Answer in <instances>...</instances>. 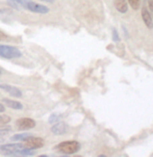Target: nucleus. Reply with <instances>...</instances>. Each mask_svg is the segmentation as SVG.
Listing matches in <instances>:
<instances>
[{"label": "nucleus", "instance_id": "25", "mask_svg": "<svg viewBox=\"0 0 153 157\" xmlns=\"http://www.w3.org/2000/svg\"><path fill=\"white\" fill-rule=\"evenodd\" d=\"M0 87H1V83H0Z\"/></svg>", "mask_w": 153, "mask_h": 157}, {"label": "nucleus", "instance_id": "22", "mask_svg": "<svg viewBox=\"0 0 153 157\" xmlns=\"http://www.w3.org/2000/svg\"><path fill=\"white\" fill-rule=\"evenodd\" d=\"M5 111V107L4 105H2L1 103H0V113H4Z\"/></svg>", "mask_w": 153, "mask_h": 157}, {"label": "nucleus", "instance_id": "21", "mask_svg": "<svg viewBox=\"0 0 153 157\" xmlns=\"http://www.w3.org/2000/svg\"><path fill=\"white\" fill-rule=\"evenodd\" d=\"M112 40H114L115 42H119L120 41L119 34H118V31L116 30V29H114V30H112Z\"/></svg>", "mask_w": 153, "mask_h": 157}, {"label": "nucleus", "instance_id": "14", "mask_svg": "<svg viewBox=\"0 0 153 157\" xmlns=\"http://www.w3.org/2000/svg\"><path fill=\"white\" fill-rule=\"evenodd\" d=\"M6 2H7V4L12 7V9L17 10H23L22 5L20 4V2H19L18 0H7Z\"/></svg>", "mask_w": 153, "mask_h": 157}, {"label": "nucleus", "instance_id": "15", "mask_svg": "<svg viewBox=\"0 0 153 157\" xmlns=\"http://www.w3.org/2000/svg\"><path fill=\"white\" fill-rule=\"evenodd\" d=\"M10 132V129L9 128H4V129H0V143H4L7 140Z\"/></svg>", "mask_w": 153, "mask_h": 157}, {"label": "nucleus", "instance_id": "23", "mask_svg": "<svg viewBox=\"0 0 153 157\" xmlns=\"http://www.w3.org/2000/svg\"><path fill=\"white\" fill-rule=\"evenodd\" d=\"M41 1L47 2V3H53V2H54V0H41Z\"/></svg>", "mask_w": 153, "mask_h": 157}, {"label": "nucleus", "instance_id": "13", "mask_svg": "<svg viewBox=\"0 0 153 157\" xmlns=\"http://www.w3.org/2000/svg\"><path fill=\"white\" fill-rule=\"evenodd\" d=\"M30 133H17L10 137V140H13V142H20V140H24L26 137L30 136Z\"/></svg>", "mask_w": 153, "mask_h": 157}, {"label": "nucleus", "instance_id": "3", "mask_svg": "<svg viewBox=\"0 0 153 157\" xmlns=\"http://www.w3.org/2000/svg\"><path fill=\"white\" fill-rule=\"evenodd\" d=\"M57 150L61 153L66 154V155H71V154L77 153L80 150V144L76 140H70V142H63L60 145L56 146Z\"/></svg>", "mask_w": 153, "mask_h": 157}, {"label": "nucleus", "instance_id": "10", "mask_svg": "<svg viewBox=\"0 0 153 157\" xmlns=\"http://www.w3.org/2000/svg\"><path fill=\"white\" fill-rule=\"evenodd\" d=\"M142 18H143L145 25H146L149 29H152L153 28L152 17H151V15H150L149 10H147V7H145V6L142 9Z\"/></svg>", "mask_w": 153, "mask_h": 157}, {"label": "nucleus", "instance_id": "20", "mask_svg": "<svg viewBox=\"0 0 153 157\" xmlns=\"http://www.w3.org/2000/svg\"><path fill=\"white\" fill-rule=\"evenodd\" d=\"M147 3H148V6H149V10H150V15L152 17V20H153V0H147Z\"/></svg>", "mask_w": 153, "mask_h": 157}, {"label": "nucleus", "instance_id": "2", "mask_svg": "<svg viewBox=\"0 0 153 157\" xmlns=\"http://www.w3.org/2000/svg\"><path fill=\"white\" fill-rule=\"evenodd\" d=\"M18 1L22 5L23 10H27L31 13H37V14H47V13H49V7H47L46 5L36 3L31 0H18Z\"/></svg>", "mask_w": 153, "mask_h": 157}, {"label": "nucleus", "instance_id": "9", "mask_svg": "<svg viewBox=\"0 0 153 157\" xmlns=\"http://www.w3.org/2000/svg\"><path fill=\"white\" fill-rule=\"evenodd\" d=\"M0 19L4 23H10L15 19V14L10 9H2L0 10Z\"/></svg>", "mask_w": 153, "mask_h": 157}, {"label": "nucleus", "instance_id": "6", "mask_svg": "<svg viewBox=\"0 0 153 157\" xmlns=\"http://www.w3.org/2000/svg\"><path fill=\"white\" fill-rule=\"evenodd\" d=\"M36 122L34 120L30 119V118H21L17 120L16 122V126L19 130H29L33 129L36 127Z\"/></svg>", "mask_w": 153, "mask_h": 157}, {"label": "nucleus", "instance_id": "12", "mask_svg": "<svg viewBox=\"0 0 153 157\" xmlns=\"http://www.w3.org/2000/svg\"><path fill=\"white\" fill-rule=\"evenodd\" d=\"M114 4L118 12L122 13V14H124L128 10V4L126 0H114Z\"/></svg>", "mask_w": 153, "mask_h": 157}, {"label": "nucleus", "instance_id": "19", "mask_svg": "<svg viewBox=\"0 0 153 157\" xmlns=\"http://www.w3.org/2000/svg\"><path fill=\"white\" fill-rule=\"evenodd\" d=\"M9 40L10 36L6 33H4L3 31L0 30V42H5V41H9Z\"/></svg>", "mask_w": 153, "mask_h": 157}, {"label": "nucleus", "instance_id": "11", "mask_svg": "<svg viewBox=\"0 0 153 157\" xmlns=\"http://www.w3.org/2000/svg\"><path fill=\"white\" fill-rule=\"evenodd\" d=\"M2 102H3L6 106H9L10 108H12V109H16V110L23 109V104H22V103H20V102H18V101L4 98V99H2Z\"/></svg>", "mask_w": 153, "mask_h": 157}, {"label": "nucleus", "instance_id": "1", "mask_svg": "<svg viewBox=\"0 0 153 157\" xmlns=\"http://www.w3.org/2000/svg\"><path fill=\"white\" fill-rule=\"evenodd\" d=\"M0 153L4 156H33V150L27 149L23 144H7L0 146Z\"/></svg>", "mask_w": 153, "mask_h": 157}, {"label": "nucleus", "instance_id": "5", "mask_svg": "<svg viewBox=\"0 0 153 157\" xmlns=\"http://www.w3.org/2000/svg\"><path fill=\"white\" fill-rule=\"evenodd\" d=\"M45 145V140L42 137H34L33 135L26 137L23 140V146L30 150H34V149H40Z\"/></svg>", "mask_w": 153, "mask_h": 157}, {"label": "nucleus", "instance_id": "18", "mask_svg": "<svg viewBox=\"0 0 153 157\" xmlns=\"http://www.w3.org/2000/svg\"><path fill=\"white\" fill-rule=\"evenodd\" d=\"M127 1L133 10H138L139 6V3H141V0H127Z\"/></svg>", "mask_w": 153, "mask_h": 157}, {"label": "nucleus", "instance_id": "8", "mask_svg": "<svg viewBox=\"0 0 153 157\" xmlns=\"http://www.w3.org/2000/svg\"><path fill=\"white\" fill-rule=\"evenodd\" d=\"M0 89L4 90L6 93L12 96V97H16V98H22V92L21 90H19L18 87L16 86H10V84H1V87Z\"/></svg>", "mask_w": 153, "mask_h": 157}, {"label": "nucleus", "instance_id": "16", "mask_svg": "<svg viewBox=\"0 0 153 157\" xmlns=\"http://www.w3.org/2000/svg\"><path fill=\"white\" fill-rule=\"evenodd\" d=\"M10 122V118L6 114H0V128L5 126Z\"/></svg>", "mask_w": 153, "mask_h": 157}, {"label": "nucleus", "instance_id": "24", "mask_svg": "<svg viewBox=\"0 0 153 157\" xmlns=\"http://www.w3.org/2000/svg\"><path fill=\"white\" fill-rule=\"evenodd\" d=\"M2 73H3V69H2L1 67H0V75H1Z\"/></svg>", "mask_w": 153, "mask_h": 157}, {"label": "nucleus", "instance_id": "7", "mask_svg": "<svg viewBox=\"0 0 153 157\" xmlns=\"http://www.w3.org/2000/svg\"><path fill=\"white\" fill-rule=\"evenodd\" d=\"M68 131V126L65 122H57L54 126L51 127V132L55 135H63Z\"/></svg>", "mask_w": 153, "mask_h": 157}, {"label": "nucleus", "instance_id": "4", "mask_svg": "<svg viewBox=\"0 0 153 157\" xmlns=\"http://www.w3.org/2000/svg\"><path fill=\"white\" fill-rule=\"evenodd\" d=\"M21 56H22V52L18 48L0 44V57L6 58V59H14V58H19Z\"/></svg>", "mask_w": 153, "mask_h": 157}, {"label": "nucleus", "instance_id": "17", "mask_svg": "<svg viewBox=\"0 0 153 157\" xmlns=\"http://www.w3.org/2000/svg\"><path fill=\"white\" fill-rule=\"evenodd\" d=\"M60 120H61V116H58L57 113H52L49 117L48 122H49L50 124H53V123H57V122H60Z\"/></svg>", "mask_w": 153, "mask_h": 157}]
</instances>
